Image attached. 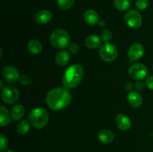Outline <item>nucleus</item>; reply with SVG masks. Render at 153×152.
I'll list each match as a JSON object with an SVG mask.
<instances>
[{
	"mask_svg": "<svg viewBox=\"0 0 153 152\" xmlns=\"http://www.w3.org/2000/svg\"><path fill=\"white\" fill-rule=\"evenodd\" d=\"M52 14L49 10H42L37 12L35 15V21L38 24H46L52 19Z\"/></svg>",
	"mask_w": 153,
	"mask_h": 152,
	"instance_id": "ddd939ff",
	"label": "nucleus"
},
{
	"mask_svg": "<svg viewBox=\"0 0 153 152\" xmlns=\"http://www.w3.org/2000/svg\"><path fill=\"white\" fill-rule=\"evenodd\" d=\"M99 25L102 27H104L105 25V21H103V20L100 21V22H99Z\"/></svg>",
	"mask_w": 153,
	"mask_h": 152,
	"instance_id": "2f4dec72",
	"label": "nucleus"
},
{
	"mask_svg": "<svg viewBox=\"0 0 153 152\" xmlns=\"http://www.w3.org/2000/svg\"><path fill=\"white\" fill-rule=\"evenodd\" d=\"M19 90L14 86L7 85L1 90V99L5 104H14L19 99Z\"/></svg>",
	"mask_w": 153,
	"mask_h": 152,
	"instance_id": "423d86ee",
	"label": "nucleus"
},
{
	"mask_svg": "<svg viewBox=\"0 0 153 152\" xmlns=\"http://www.w3.org/2000/svg\"><path fill=\"white\" fill-rule=\"evenodd\" d=\"M116 125L121 131H128L131 126V122L129 118L124 114H119L116 117Z\"/></svg>",
	"mask_w": 153,
	"mask_h": 152,
	"instance_id": "9b49d317",
	"label": "nucleus"
},
{
	"mask_svg": "<svg viewBox=\"0 0 153 152\" xmlns=\"http://www.w3.org/2000/svg\"><path fill=\"white\" fill-rule=\"evenodd\" d=\"M25 114V108L21 104H16L13 106L10 110V115H11L12 119L14 121H18L22 119Z\"/></svg>",
	"mask_w": 153,
	"mask_h": 152,
	"instance_id": "6ab92c4d",
	"label": "nucleus"
},
{
	"mask_svg": "<svg viewBox=\"0 0 153 152\" xmlns=\"http://www.w3.org/2000/svg\"><path fill=\"white\" fill-rule=\"evenodd\" d=\"M0 151H4L6 150V148L8 146V142H7V139L4 137V135L1 134L0 135Z\"/></svg>",
	"mask_w": 153,
	"mask_h": 152,
	"instance_id": "a878e982",
	"label": "nucleus"
},
{
	"mask_svg": "<svg viewBox=\"0 0 153 152\" xmlns=\"http://www.w3.org/2000/svg\"><path fill=\"white\" fill-rule=\"evenodd\" d=\"M98 139L101 142L105 143V144H109L114 141V135L109 130L104 129L100 131L98 134Z\"/></svg>",
	"mask_w": 153,
	"mask_h": 152,
	"instance_id": "dca6fc26",
	"label": "nucleus"
},
{
	"mask_svg": "<svg viewBox=\"0 0 153 152\" xmlns=\"http://www.w3.org/2000/svg\"><path fill=\"white\" fill-rule=\"evenodd\" d=\"M28 49L31 54L36 55L41 53L42 50H43V46L38 40H32L28 42Z\"/></svg>",
	"mask_w": 153,
	"mask_h": 152,
	"instance_id": "aec40b11",
	"label": "nucleus"
},
{
	"mask_svg": "<svg viewBox=\"0 0 153 152\" xmlns=\"http://www.w3.org/2000/svg\"><path fill=\"white\" fill-rule=\"evenodd\" d=\"M84 19H85V21L87 22V24L91 25V26H94L100 22L98 13L96 10H92V9H89L85 12Z\"/></svg>",
	"mask_w": 153,
	"mask_h": 152,
	"instance_id": "f8f14e48",
	"label": "nucleus"
},
{
	"mask_svg": "<svg viewBox=\"0 0 153 152\" xmlns=\"http://www.w3.org/2000/svg\"><path fill=\"white\" fill-rule=\"evenodd\" d=\"M0 84H1V89H3V83H2V81H1V80H0Z\"/></svg>",
	"mask_w": 153,
	"mask_h": 152,
	"instance_id": "473e14b6",
	"label": "nucleus"
},
{
	"mask_svg": "<svg viewBox=\"0 0 153 152\" xmlns=\"http://www.w3.org/2000/svg\"><path fill=\"white\" fill-rule=\"evenodd\" d=\"M102 36V40L105 43H109L112 39V34L108 29H105L103 30L101 34Z\"/></svg>",
	"mask_w": 153,
	"mask_h": 152,
	"instance_id": "393cba45",
	"label": "nucleus"
},
{
	"mask_svg": "<svg viewBox=\"0 0 153 152\" xmlns=\"http://www.w3.org/2000/svg\"><path fill=\"white\" fill-rule=\"evenodd\" d=\"M125 87H126V89H127V90L128 91H131V89H133V85L131 84V83H127L126 84V86H125Z\"/></svg>",
	"mask_w": 153,
	"mask_h": 152,
	"instance_id": "7c9ffc66",
	"label": "nucleus"
},
{
	"mask_svg": "<svg viewBox=\"0 0 153 152\" xmlns=\"http://www.w3.org/2000/svg\"><path fill=\"white\" fill-rule=\"evenodd\" d=\"M144 54V48L140 43H134L128 51V56L130 61H136L140 59Z\"/></svg>",
	"mask_w": 153,
	"mask_h": 152,
	"instance_id": "9d476101",
	"label": "nucleus"
},
{
	"mask_svg": "<svg viewBox=\"0 0 153 152\" xmlns=\"http://www.w3.org/2000/svg\"><path fill=\"white\" fill-rule=\"evenodd\" d=\"M70 54L66 50L61 51L55 56V61L59 66H65L70 61Z\"/></svg>",
	"mask_w": 153,
	"mask_h": 152,
	"instance_id": "a211bd4d",
	"label": "nucleus"
},
{
	"mask_svg": "<svg viewBox=\"0 0 153 152\" xmlns=\"http://www.w3.org/2000/svg\"><path fill=\"white\" fill-rule=\"evenodd\" d=\"M125 21L130 28H138L142 25V16L137 10H130L126 13Z\"/></svg>",
	"mask_w": 153,
	"mask_h": 152,
	"instance_id": "6e6552de",
	"label": "nucleus"
},
{
	"mask_svg": "<svg viewBox=\"0 0 153 152\" xmlns=\"http://www.w3.org/2000/svg\"><path fill=\"white\" fill-rule=\"evenodd\" d=\"M28 120L33 127L41 129L46 126L49 122V113L43 107L33 109L28 115Z\"/></svg>",
	"mask_w": 153,
	"mask_h": 152,
	"instance_id": "7ed1b4c3",
	"label": "nucleus"
},
{
	"mask_svg": "<svg viewBox=\"0 0 153 152\" xmlns=\"http://www.w3.org/2000/svg\"><path fill=\"white\" fill-rule=\"evenodd\" d=\"M72 100L69 89L57 87L48 92L46 95V104L53 110H61L68 107Z\"/></svg>",
	"mask_w": 153,
	"mask_h": 152,
	"instance_id": "f257e3e1",
	"label": "nucleus"
},
{
	"mask_svg": "<svg viewBox=\"0 0 153 152\" xmlns=\"http://www.w3.org/2000/svg\"><path fill=\"white\" fill-rule=\"evenodd\" d=\"M117 49L114 45L110 43H105L100 47V58L105 62H112L117 57Z\"/></svg>",
	"mask_w": 153,
	"mask_h": 152,
	"instance_id": "39448f33",
	"label": "nucleus"
},
{
	"mask_svg": "<svg viewBox=\"0 0 153 152\" xmlns=\"http://www.w3.org/2000/svg\"><path fill=\"white\" fill-rule=\"evenodd\" d=\"M19 82L21 83V84L27 86V85H29L31 83V78L30 77V76L27 75H23L20 76Z\"/></svg>",
	"mask_w": 153,
	"mask_h": 152,
	"instance_id": "bb28decb",
	"label": "nucleus"
},
{
	"mask_svg": "<svg viewBox=\"0 0 153 152\" xmlns=\"http://www.w3.org/2000/svg\"><path fill=\"white\" fill-rule=\"evenodd\" d=\"M146 86L151 90H153V75L149 76L146 80Z\"/></svg>",
	"mask_w": 153,
	"mask_h": 152,
	"instance_id": "c85d7f7f",
	"label": "nucleus"
},
{
	"mask_svg": "<svg viewBox=\"0 0 153 152\" xmlns=\"http://www.w3.org/2000/svg\"><path fill=\"white\" fill-rule=\"evenodd\" d=\"M70 35L65 30L58 28L52 31L50 36L51 45L55 49H64L70 46Z\"/></svg>",
	"mask_w": 153,
	"mask_h": 152,
	"instance_id": "20e7f679",
	"label": "nucleus"
},
{
	"mask_svg": "<svg viewBox=\"0 0 153 152\" xmlns=\"http://www.w3.org/2000/svg\"><path fill=\"white\" fill-rule=\"evenodd\" d=\"M135 87H136V89H137V90L140 91V90H142V89H143V88H144V85H143V82L140 81V80H139V81H137V83H136Z\"/></svg>",
	"mask_w": 153,
	"mask_h": 152,
	"instance_id": "c756f323",
	"label": "nucleus"
},
{
	"mask_svg": "<svg viewBox=\"0 0 153 152\" xmlns=\"http://www.w3.org/2000/svg\"><path fill=\"white\" fill-rule=\"evenodd\" d=\"M2 77L4 80L9 83H15L20 78L18 70L11 66L4 67L2 70Z\"/></svg>",
	"mask_w": 153,
	"mask_h": 152,
	"instance_id": "1a4fd4ad",
	"label": "nucleus"
},
{
	"mask_svg": "<svg viewBox=\"0 0 153 152\" xmlns=\"http://www.w3.org/2000/svg\"><path fill=\"white\" fill-rule=\"evenodd\" d=\"M102 44V38L97 35H90L85 39V45L89 49H97Z\"/></svg>",
	"mask_w": 153,
	"mask_h": 152,
	"instance_id": "f3484780",
	"label": "nucleus"
},
{
	"mask_svg": "<svg viewBox=\"0 0 153 152\" xmlns=\"http://www.w3.org/2000/svg\"><path fill=\"white\" fill-rule=\"evenodd\" d=\"M75 0H58L57 4L61 10H68L74 4Z\"/></svg>",
	"mask_w": 153,
	"mask_h": 152,
	"instance_id": "5701e85b",
	"label": "nucleus"
},
{
	"mask_svg": "<svg viewBox=\"0 0 153 152\" xmlns=\"http://www.w3.org/2000/svg\"><path fill=\"white\" fill-rule=\"evenodd\" d=\"M128 74L134 80H143L147 76L148 69L142 63H134L128 69Z\"/></svg>",
	"mask_w": 153,
	"mask_h": 152,
	"instance_id": "0eeeda50",
	"label": "nucleus"
},
{
	"mask_svg": "<svg viewBox=\"0 0 153 152\" xmlns=\"http://www.w3.org/2000/svg\"><path fill=\"white\" fill-rule=\"evenodd\" d=\"M30 125L29 122L27 120L24 119L22 120L17 125V131L21 135H25L29 131Z\"/></svg>",
	"mask_w": 153,
	"mask_h": 152,
	"instance_id": "4be33fe9",
	"label": "nucleus"
},
{
	"mask_svg": "<svg viewBox=\"0 0 153 152\" xmlns=\"http://www.w3.org/2000/svg\"><path fill=\"white\" fill-rule=\"evenodd\" d=\"M152 69H153V65H152Z\"/></svg>",
	"mask_w": 153,
	"mask_h": 152,
	"instance_id": "f704fd0d",
	"label": "nucleus"
},
{
	"mask_svg": "<svg viewBox=\"0 0 153 152\" xmlns=\"http://www.w3.org/2000/svg\"><path fill=\"white\" fill-rule=\"evenodd\" d=\"M69 49H70V52L72 54H77L79 52V46L76 43H70V46H69Z\"/></svg>",
	"mask_w": 153,
	"mask_h": 152,
	"instance_id": "cd10ccee",
	"label": "nucleus"
},
{
	"mask_svg": "<svg viewBox=\"0 0 153 152\" xmlns=\"http://www.w3.org/2000/svg\"><path fill=\"white\" fill-rule=\"evenodd\" d=\"M136 7L140 10H144L149 7V0H137L136 1Z\"/></svg>",
	"mask_w": 153,
	"mask_h": 152,
	"instance_id": "b1692460",
	"label": "nucleus"
},
{
	"mask_svg": "<svg viewBox=\"0 0 153 152\" xmlns=\"http://www.w3.org/2000/svg\"><path fill=\"white\" fill-rule=\"evenodd\" d=\"M114 4L117 10L120 11H126L129 9L131 1L130 0H114Z\"/></svg>",
	"mask_w": 153,
	"mask_h": 152,
	"instance_id": "412c9836",
	"label": "nucleus"
},
{
	"mask_svg": "<svg viewBox=\"0 0 153 152\" xmlns=\"http://www.w3.org/2000/svg\"><path fill=\"white\" fill-rule=\"evenodd\" d=\"M84 77V69L79 64L71 66L64 72L62 83L64 88L72 89L76 88Z\"/></svg>",
	"mask_w": 153,
	"mask_h": 152,
	"instance_id": "f03ea898",
	"label": "nucleus"
},
{
	"mask_svg": "<svg viewBox=\"0 0 153 152\" xmlns=\"http://www.w3.org/2000/svg\"><path fill=\"white\" fill-rule=\"evenodd\" d=\"M0 126L6 127L11 121V115H10L7 109L3 105L0 106Z\"/></svg>",
	"mask_w": 153,
	"mask_h": 152,
	"instance_id": "2eb2a0df",
	"label": "nucleus"
},
{
	"mask_svg": "<svg viewBox=\"0 0 153 152\" xmlns=\"http://www.w3.org/2000/svg\"><path fill=\"white\" fill-rule=\"evenodd\" d=\"M128 101L130 105L134 108H138L142 105L143 98L137 92H130L128 95Z\"/></svg>",
	"mask_w": 153,
	"mask_h": 152,
	"instance_id": "4468645a",
	"label": "nucleus"
},
{
	"mask_svg": "<svg viewBox=\"0 0 153 152\" xmlns=\"http://www.w3.org/2000/svg\"><path fill=\"white\" fill-rule=\"evenodd\" d=\"M6 152H15L14 151H13V150H9V151H6Z\"/></svg>",
	"mask_w": 153,
	"mask_h": 152,
	"instance_id": "72a5a7b5",
	"label": "nucleus"
}]
</instances>
